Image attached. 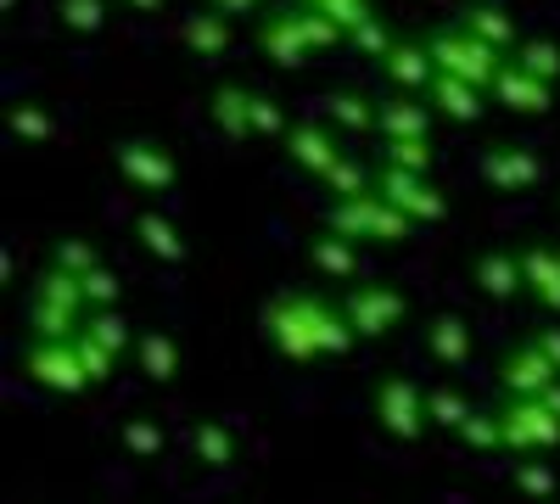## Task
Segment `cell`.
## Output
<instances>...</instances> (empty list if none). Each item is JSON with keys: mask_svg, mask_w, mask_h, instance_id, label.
Here are the masks:
<instances>
[{"mask_svg": "<svg viewBox=\"0 0 560 504\" xmlns=\"http://www.w3.org/2000/svg\"><path fill=\"white\" fill-rule=\"evenodd\" d=\"M191 448H197V460L213 466V471H224L230 460H236V437H230V426H219V421H202L191 432Z\"/></svg>", "mask_w": 560, "mask_h": 504, "instance_id": "f546056e", "label": "cell"}, {"mask_svg": "<svg viewBox=\"0 0 560 504\" xmlns=\"http://www.w3.org/2000/svg\"><path fill=\"white\" fill-rule=\"evenodd\" d=\"M84 297H90V308H118V297H124V281L107 269V263H96L84 274Z\"/></svg>", "mask_w": 560, "mask_h": 504, "instance_id": "74e56055", "label": "cell"}, {"mask_svg": "<svg viewBox=\"0 0 560 504\" xmlns=\"http://www.w3.org/2000/svg\"><path fill=\"white\" fill-rule=\"evenodd\" d=\"M382 79H387V84H398L404 96H427L432 79H438V68H432V57H427V39H420V45L398 39L393 51L382 57Z\"/></svg>", "mask_w": 560, "mask_h": 504, "instance_id": "ac0fdd59", "label": "cell"}, {"mask_svg": "<svg viewBox=\"0 0 560 504\" xmlns=\"http://www.w3.org/2000/svg\"><path fill=\"white\" fill-rule=\"evenodd\" d=\"M102 17H107L102 0H62V23H68L73 34H96Z\"/></svg>", "mask_w": 560, "mask_h": 504, "instance_id": "ab89813d", "label": "cell"}, {"mask_svg": "<svg viewBox=\"0 0 560 504\" xmlns=\"http://www.w3.org/2000/svg\"><path fill=\"white\" fill-rule=\"evenodd\" d=\"M51 263L57 269H68V274H90L102 258H96V247L90 242H79V236H68V242H57V253H51Z\"/></svg>", "mask_w": 560, "mask_h": 504, "instance_id": "f35d334b", "label": "cell"}, {"mask_svg": "<svg viewBox=\"0 0 560 504\" xmlns=\"http://www.w3.org/2000/svg\"><path fill=\"white\" fill-rule=\"evenodd\" d=\"M459 443H465V448H482V454L504 448V432H499V409H477V415L459 426Z\"/></svg>", "mask_w": 560, "mask_h": 504, "instance_id": "8d00e7d4", "label": "cell"}, {"mask_svg": "<svg viewBox=\"0 0 560 504\" xmlns=\"http://www.w3.org/2000/svg\"><path fill=\"white\" fill-rule=\"evenodd\" d=\"M337 303H342V314H348V326H353L359 342H387L404 326V314H409V297L393 281H359Z\"/></svg>", "mask_w": 560, "mask_h": 504, "instance_id": "8992f818", "label": "cell"}, {"mask_svg": "<svg viewBox=\"0 0 560 504\" xmlns=\"http://www.w3.org/2000/svg\"><path fill=\"white\" fill-rule=\"evenodd\" d=\"M325 231L353 242V247H404L409 231H415V219L398 213L393 202L376 197V186H370L364 197H342L325 208Z\"/></svg>", "mask_w": 560, "mask_h": 504, "instance_id": "277c9868", "label": "cell"}, {"mask_svg": "<svg viewBox=\"0 0 560 504\" xmlns=\"http://www.w3.org/2000/svg\"><path fill=\"white\" fill-rule=\"evenodd\" d=\"M84 331L96 337V342H102L107 353H118V359H124V353H135V337H129V319H124L118 308H96V314L84 319Z\"/></svg>", "mask_w": 560, "mask_h": 504, "instance_id": "1f68e13d", "label": "cell"}, {"mask_svg": "<svg viewBox=\"0 0 560 504\" xmlns=\"http://www.w3.org/2000/svg\"><path fill=\"white\" fill-rule=\"evenodd\" d=\"M538 342H544V353L560 364V326H544V331H538Z\"/></svg>", "mask_w": 560, "mask_h": 504, "instance_id": "bcb514c9", "label": "cell"}, {"mask_svg": "<svg viewBox=\"0 0 560 504\" xmlns=\"http://www.w3.org/2000/svg\"><path fill=\"white\" fill-rule=\"evenodd\" d=\"M376 163H393V168H409V174H432L438 146H432V134H427V141H382Z\"/></svg>", "mask_w": 560, "mask_h": 504, "instance_id": "836d02e7", "label": "cell"}, {"mask_svg": "<svg viewBox=\"0 0 560 504\" xmlns=\"http://www.w3.org/2000/svg\"><path fill=\"white\" fill-rule=\"evenodd\" d=\"M213 12H224V17H242V12H258L264 0H208Z\"/></svg>", "mask_w": 560, "mask_h": 504, "instance_id": "f6af8a7d", "label": "cell"}, {"mask_svg": "<svg viewBox=\"0 0 560 504\" xmlns=\"http://www.w3.org/2000/svg\"><path fill=\"white\" fill-rule=\"evenodd\" d=\"M124 443H129L135 454H158V448H163V432H158V426H147V421H135V426L124 432Z\"/></svg>", "mask_w": 560, "mask_h": 504, "instance_id": "ee69618b", "label": "cell"}, {"mask_svg": "<svg viewBox=\"0 0 560 504\" xmlns=\"http://www.w3.org/2000/svg\"><path fill=\"white\" fill-rule=\"evenodd\" d=\"M348 45H353V51H364V57H376V62H382V57L393 51V45H398V39H393V34L382 28V17H376V23H364V28H359Z\"/></svg>", "mask_w": 560, "mask_h": 504, "instance_id": "60d3db41", "label": "cell"}, {"mask_svg": "<svg viewBox=\"0 0 560 504\" xmlns=\"http://www.w3.org/2000/svg\"><path fill=\"white\" fill-rule=\"evenodd\" d=\"M113 163H118V174L129 179V186L147 191V197H163L174 186V174H179V163H174V152L163 141H124L113 152Z\"/></svg>", "mask_w": 560, "mask_h": 504, "instance_id": "8fae6325", "label": "cell"}, {"mask_svg": "<svg viewBox=\"0 0 560 504\" xmlns=\"http://www.w3.org/2000/svg\"><path fill=\"white\" fill-rule=\"evenodd\" d=\"M264 337L280 359H292V364H314L325 353H353L359 337L348 326V314L342 303H331L325 292H308V286H287V292H275L264 303Z\"/></svg>", "mask_w": 560, "mask_h": 504, "instance_id": "6da1fadb", "label": "cell"}, {"mask_svg": "<svg viewBox=\"0 0 560 504\" xmlns=\"http://www.w3.org/2000/svg\"><path fill=\"white\" fill-rule=\"evenodd\" d=\"M510 62H516V68H527L533 79H560V45L555 39H522L516 45V51H510Z\"/></svg>", "mask_w": 560, "mask_h": 504, "instance_id": "d6a6232c", "label": "cell"}, {"mask_svg": "<svg viewBox=\"0 0 560 504\" xmlns=\"http://www.w3.org/2000/svg\"><path fill=\"white\" fill-rule=\"evenodd\" d=\"M482 179H488L493 191H533L538 179H544V163H538L533 146H510V141H499V146L482 152Z\"/></svg>", "mask_w": 560, "mask_h": 504, "instance_id": "4fadbf2b", "label": "cell"}, {"mask_svg": "<svg viewBox=\"0 0 560 504\" xmlns=\"http://www.w3.org/2000/svg\"><path fill=\"white\" fill-rule=\"evenodd\" d=\"M135 359H140V371H147L152 382H174V376H179V348H174L168 331L135 337Z\"/></svg>", "mask_w": 560, "mask_h": 504, "instance_id": "484cf974", "label": "cell"}, {"mask_svg": "<svg viewBox=\"0 0 560 504\" xmlns=\"http://www.w3.org/2000/svg\"><path fill=\"white\" fill-rule=\"evenodd\" d=\"M337 39H348L331 17H319L314 7H280V12H269L264 23H258V45H264V57L269 62H280V68H303L314 51H325V45H337Z\"/></svg>", "mask_w": 560, "mask_h": 504, "instance_id": "3957f363", "label": "cell"}, {"mask_svg": "<svg viewBox=\"0 0 560 504\" xmlns=\"http://www.w3.org/2000/svg\"><path fill=\"white\" fill-rule=\"evenodd\" d=\"M325 124H331V129H353V134H370V129H376V102L353 96V90H331V96H325Z\"/></svg>", "mask_w": 560, "mask_h": 504, "instance_id": "cb8c5ba5", "label": "cell"}, {"mask_svg": "<svg viewBox=\"0 0 560 504\" xmlns=\"http://www.w3.org/2000/svg\"><path fill=\"white\" fill-rule=\"evenodd\" d=\"M23 371H28L39 387H51V392H84V387H90L73 342H28Z\"/></svg>", "mask_w": 560, "mask_h": 504, "instance_id": "7c38bea8", "label": "cell"}, {"mask_svg": "<svg viewBox=\"0 0 560 504\" xmlns=\"http://www.w3.org/2000/svg\"><path fill=\"white\" fill-rule=\"evenodd\" d=\"M287 157H292L303 174L325 179L348 152L337 146V129H331V124H292V129H287Z\"/></svg>", "mask_w": 560, "mask_h": 504, "instance_id": "5bb4252c", "label": "cell"}, {"mask_svg": "<svg viewBox=\"0 0 560 504\" xmlns=\"http://www.w3.org/2000/svg\"><path fill=\"white\" fill-rule=\"evenodd\" d=\"M471 274H477V286H482L493 303H504V297H527L522 247H488V253L471 263Z\"/></svg>", "mask_w": 560, "mask_h": 504, "instance_id": "e0dca14e", "label": "cell"}, {"mask_svg": "<svg viewBox=\"0 0 560 504\" xmlns=\"http://www.w3.org/2000/svg\"><path fill=\"white\" fill-rule=\"evenodd\" d=\"M488 96H493L499 107H510V113H522V118H544L549 102H555V84H549V79H533V73L516 68V62H504V73L493 79Z\"/></svg>", "mask_w": 560, "mask_h": 504, "instance_id": "9a60e30c", "label": "cell"}, {"mask_svg": "<svg viewBox=\"0 0 560 504\" xmlns=\"http://www.w3.org/2000/svg\"><path fill=\"white\" fill-rule=\"evenodd\" d=\"M499 432L510 454H544L560 443V409L549 398H504L499 403Z\"/></svg>", "mask_w": 560, "mask_h": 504, "instance_id": "ba28073f", "label": "cell"}, {"mask_svg": "<svg viewBox=\"0 0 560 504\" xmlns=\"http://www.w3.org/2000/svg\"><path fill=\"white\" fill-rule=\"evenodd\" d=\"M308 263L319 269V274H331V281H353L359 274V253H353V242H342V236H314L308 242Z\"/></svg>", "mask_w": 560, "mask_h": 504, "instance_id": "d4e9b609", "label": "cell"}, {"mask_svg": "<svg viewBox=\"0 0 560 504\" xmlns=\"http://www.w3.org/2000/svg\"><path fill=\"white\" fill-rule=\"evenodd\" d=\"M376 197L393 202L398 213H409L415 224L420 219H427V224L448 219V197L432 186V179L427 174H409V168H393V163H376Z\"/></svg>", "mask_w": 560, "mask_h": 504, "instance_id": "9c48e42d", "label": "cell"}, {"mask_svg": "<svg viewBox=\"0 0 560 504\" xmlns=\"http://www.w3.org/2000/svg\"><path fill=\"white\" fill-rule=\"evenodd\" d=\"M124 7H135V12H158L163 0H124Z\"/></svg>", "mask_w": 560, "mask_h": 504, "instance_id": "7dc6e473", "label": "cell"}, {"mask_svg": "<svg viewBox=\"0 0 560 504\" xmlns=\"http://www.w3.org/2000/svg\"><path fill=\"white\" fill-rule=\"evenodd\" d=\"M465 34H477V39H488L493 51H516L522 45V34H516V17H510L504 7H493V0H471V7H459V17H454Z\"/></svg>", "mask_w": 560, "mask_h": 504, "instance_id": "ffe728a7", "label": "cell"}, {"mask_svg": "<svg viewBox=\"0 0 560 504\" xmlns=\"http://www.w3.org/2000/svg\"><path fill=\"white\" fill-rule=\"evenodd\" d=\"M185 45H191L197 57H224L230 51V17L224 12H202L185 23Z\"/></svg>", "mask_w": 560, "mask_h": 504, "instance_id": "f1b7e54d", "label": "cell"}, {"mask_svg": "<svg viewBox=\"0 0 560 504\" xmlns=\"http://www.w3.org/2000/svg\"><path fill=\"white\" fill-rule=\"evenodd\" d=\"M135 236H140V247H147L152 258H163V263H179V258H185L179 231H174L168 219H158V213H140V219H135Z\"/></svg>", "mask_w": 560, "mask_h": 504, "instance_id": "83f0119b", "label": "cell"}, {"mask_svg": "<svg viewBox=\"0 0 560 504\" xmlns=\"http://www.w3.org/2000/svg\"><path fill=\"white\" fill-rule=\"evenodd\" d=\"M522 274H527V297L549 314H560V247L527 242L522 247Z\"/></svg>", "mask_w": 560, "mask_h": 504, "instance_id": "d6986e66", "label": "cell"}, {"mask_svg": "<svg viewBox=\"0 0 560 504\" xmlns=\"http://www.w3.org/2000/svg\"><path fill=\"white\" fill-rule=\"evenodd\" d=\"M319 186L331 191L337 202H342V197H364L370 186H376V163H353V157H342V163H337L331 174L319 179Z\"/></svg>", "mask_w": 560, "mask_h": 504, "instance_id": "4dcf8cb0", "label": "cell"}, {"mask_svg": "<svg viewBox=\"0 0 560 504\" xmlns=\"http://www.w3.org/2000/svg\"><path fill=\"white\" fill-rule=\"evenodd\" d=\"M370 409H376L382 432L398 437V443H409V437H420L432 426L427 421V387H420L415 376H404V371H393V376H382L376 387H370Z\"/></svg>", "mask_w": 560, "mask_h": 504, "instance_id": "52a82bcc", "label": "cell"}, {"mask_svg": "<svg viewBox=\"0 0 560 504\" xmlns=\"http://www.w3.org/2000/svg\"><path fill=\"white\" fill-rule=\"evenodd\" d=\"M427 57H432V68L438 73H448V79H465V84H477V90H493V79L504 73V51H493L488 39H477V34H465L459 23H448V28H438V34H427Z\"/></svg>", "mask_w": 560, "mask_h": 504, "instance_id": "5b68a950", "label": "cell"}, {"mask_svg": "<svg viewBox=\"0 0 560 504\" xmlns=\"http://www.w3.org/2000/svg\"><path fill=\"white\" fill-rule=\"evenodd\" d=\"M73 348H79V364H84V376H90V387H96V382H113V371H118V353H107L96 337H90V331H79L73 337Z\"/></svg>", "mask_w": 560, "mask_h": 504, "instance_id": "d590c367", "label": "cell"}, {"mask_svg": "<svg viewBox=\"0 0 560 504\" xmlns=\"http://www.w3.org/2000/svg\"><path fill=\"white\" fill-rule=\"evenodd\" d=\"M208 118L230 134V141H247V134H253V90L247 84H219Z\"/></svg>", "mask_w": 560, "mask_h": 504, "instance_id": "7402d4cb", "label": "cell"}, {"mask_svg": "<svg viewBox=\"0 0 560 504\" xmlns=\"http://www.w3.org/2000/svg\"><path fill=\"white\" fill-rule=\"evenodd\" d=\"M12 129L28 134V141H45V134H51V118H45V107L23 102V107H12Z\"/></svg>", "mask_w": 560, "mask_h": 504, "instance_id": "b9f144b4", "label": "cell"}, {"mask_svg": "<svg viewBox=\"0 0 560 504\" xmlns=\"http://www.w3.org/2000/svg\"><path fill=\"white\" fill-rule=\"evenodd\" d=\"M549 387H560V364L544 353L538 337L516 342V348L499 359V392L504 398H544Z\"/></svg>", "mask_w": 560, "mask_h": 504, "instance_id": "30bf717a", "label": "cell"}, {"mask_svg": "<svg viewBox=\"0 0 560 504\" xmlns=\"http://www.w3.org/2000/svg\"><path fill=\"white\" fill-rule=\"evenodd\" d=\"M477 415V403L465 398L459 387H427V421L438 426V432H454L459 437V426Z\"/></svg>", "mask_w": 560, "mask_h": 504, "instance_id": "4316f807", "label": "cell"}, {"mask_svg": "<svg viewBox=\"0 0 560 504\" xmlns=\"http://www.w3.org/2000/svg\"><path fill=\"white\" fill-rule=\"evenodd\" d=\"M303 7H314L319 17H331L348 39H353L364 23H376V12H370V0H303Z\"/></svg>", "mask_w": 560, "mask_h": 504, "instance_id": "e575fe53", "label": "cell"}, {"mask_svg": "<svg viewBox=\"0 0 560 504\" xmlns=\"http://www.w3.org/2000/svg\"><path fill=\"white\" fill-rule=\"evenodd\" d=\"M432 102H420V96H387V102H376V134L382 141H427L432 134Z\"/></svg>", "mask_w": 560, "mask_h": 504, "instance_id": "2e32d148", "label": "cell"}, {"mask_svg": "<svg viewBox=\"0 0 560 504\" xmlns=\"http://www.w3.org/2000/svg\"><path fill=\"white\" fill-rule=\"evenodd\" d=\"M427 353L438 364H448V371H459V364L471 359V331H465V319H454V314L427 319Z\"/></svg>", "mask_w": 560, "mask_h": 504, "instance_id": "603a6c76", "label": "cell"}, {"mask_svg": "<svg viewBox=\"0 0 560 504\" xmlns=\"http://www.w3.org/2000/svg\"><path fill=\"white\" fill-rule=\"evenodd\" d=\"M516 488H522L527 499H549V493H555V477H549L544 466H516Z\"/></svg>", "mask_w": 560, "mask_h": 504, "instance_id": "7bdbcfd3", "label": "cell"}, {"mask_svg": "<svg viewBox=\"0 0 560 504\" xmlns=\"http://www.w3.org/2000/svg\"><path fill=\"white\" fill-rule=\"evenodd\" d=\"M90 314L96 308H90V297H84V274H68V269L51 263L28 286V331H34V342H73Z\"/></svg>", "mask_w": 560, "mask_h": 504, "instance_id": "7a4b0ae2", "label": "cell"}, {"mask_svg": "<svg viewBox=\"0 0 560 504\" xmlns=\"http://www.w3.org/2000/svg\"><path fill=\"white\" fill-rule=\"evenodd\" d=\"M482 96H488V90L465 84V79H448V73H438L432 90H427L432 113H443V118H454V124H477V118H482Z\"/></svg>", "mask_w": 560, "mask_h": 504, "instance_id": "44dd1931", "label": "cell"}]
</instances>
